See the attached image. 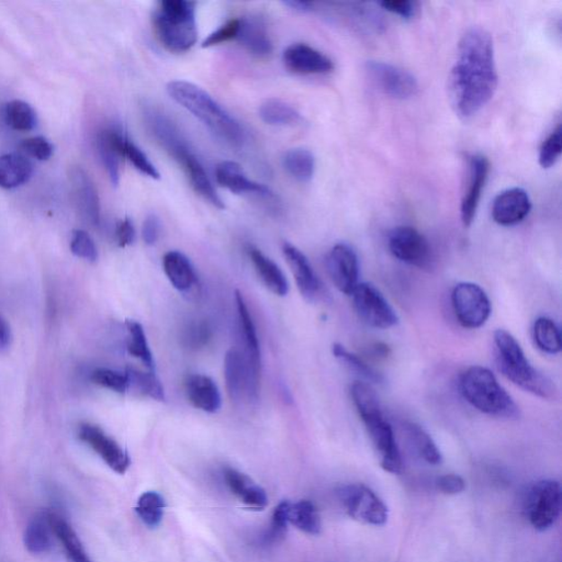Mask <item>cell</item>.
<instances>
[{
  "label": "cell",
  "mask_w": 562,
  "mask_h": 562,
  "mask_svg": "<svg viewBox=\"0 0 562 562\" xmlns=\"http://www.w3.org/2000/svg\"><path fill=\"white\" fill-rule=\"evenodd\" d=\"M196 6L187 0H163L156 6L152 16L154 33L169 52L185 53L197 43Z\"/></svg>",
  "instance_id": "obj_6"
},
{
  "label": "cell",
  "mask_w": 562,
  "mask_h": 562,
  "mask_svg": "<svg viewBox=\"0 0 562 562\" xmlns=\"http://www.w3.org/2000/svg\"><path fill=\"white\" fill-rule=\"evenodd\" d=\"M290 523L309 535L321 533L322 521L317 506L311 501L302 500L290 504Z\"/></svg>",
  "instance_id": "obj_38"
},
{
  "label": "cell",
  "mask_w": 562,
  "mask_h": 562,
  "mask_svg": "<svg viewBox=\"0 0 562 562\" xmlns=\"http://www.w3.org/2000/svg\"><path fill=\"white\" fill-rule=\"evenodd\" d=\"M78 438L88 445L115 473L124 474L131 465L129 454L97 425L80 424Z\"/></svg>",
  "instance_id": "obj_14"
},
{
  "label": "cell",
  "mask_w": 562,
  "mask_h": 562,
  "mask_svg": "<svg viewBox=\"0 0 562 562\" xmlns=\"http://www.w3.org/2000/svg\"><path fill=\"white\" fill-rule=\"evenodd\" d=\"M216 180L217 184L235 195H254L266 200H276L277 198L268 187L247 179L241 165L235 161H226L217 165Z\"/></svg>",
  "instance_id": "obj_21"
},
{
  "label": "cell",
  "mask_w": 562,
  "mask_h": 562,
  "mask_svg": "<svg viewBox=\"0 0 562 562\" xmlns=\"http://www.w3.org/2000/svg\"><path fill=\"white\" fill-rule=\"evenodd\" d=\"M161 235V222L155 215H149L145 217L143 226H142V237L146 245H154L159 241Z\"/></svg>",
  "instance_id": "obj_55"
},
{
  "label": "cell",
  "mask_w": 562,
  "mask_h": 562,
  "mask_svg": "<svg viewBox=\"0 0 562 562\" xmlns=\"http://www.w3.org/2000/svg\"><path fill=\"white\" fill-rule=\"evenodd\" d=\"M282 166L293 180L309 182L315 176V155L306 149H291L283 154Z\"/></svg>",
  "instance_id": "obj_35"
},
{
  "label": "cell",
  "mask_w": 562,
  "mask_h": 562,
  "mask_svg": "<svg viewBox=\"0 0 562 562\" xmlns=\"http://www.w3.org/2000/svg\"><path fill=\"white\" fill-rule=\"evenodd\" d=\"M212 338V328L206 321L194 322L185 328L182 334V343L187 348H204Z\"/></svg>",
  "instance_id": "obj_48"
},
{
  "label": "cell",
  "mask_w": 562,
  "mask_h": 562,
  "mask_svg": "<svg viewBox=\"0 0 562 562\" xmlns=\"http://www.w3.org/2000/svg\"><path fill=\"white\" fill-rule=\"evenodd\" d=\"M452 305L460 326L469 330L484 327L493 312L487 293L474 282H459L455 286Z\"/></svg>",
  "instance_id": "obj_10"
},
{
  "label": "cell",
  "mask_w": 562,
  "mask_h": 562,
  "mask_svg": "<svg viewBox=\"0 0 562 562\" xmlns=\"http://www.w3.org/2000/svg\"><path fill=\"white\" fill-rule=\"evenodd\" d=\"M125 135L116 129L101 131L97 139V148L101 161L107 170L111 184L118 186L120 182L121 160L124 159L123 146Z\"/></svg>",
  "instance_id": "obj_26"
},
{
  "label": "cell",
  "mask_w": 562,
  "mask_h": 562,
  "mask_svg": "<svg viewBox=\"0 0 562 562\" xmlns=\"http://www.w3.org/2000/svg\"><path fill=\"white\" fill-rule=\"evenodd\" d=\"M166 90L171 99L189 111L217 138L235 148L244 144L245 131L239 121L199 86L185 80H174L167 85Z\"/></svg>",
  "instance_id": "obj_3"
},
{
  "label": "cell",
  "mask_w": 562,
  "mask_h": 562,
  "mask_svg": "<svg viewBox=\"0 0 562 562\" xmlns=\"http://www.w3.org/2000/svg\"><path fill=\"white\" fill-rule=\"evenodd\" d=\"M135 227L130 217L118 222L115 227V239L120 247L133 245L135 241Z\"/></svg>",
  "instance_id": "obj_54"
},
{
  "label": "cell",
  "mask_w": 562,
  "mask_h": 562,
  "mask_svg": "<svg viewBox=\"0 0 562 562\" xmlns=\"http://www.w3.org/2000/svg\"><path fill=\"white\" fill-rule=\"evenodd\" d=\"M390 253L400 262L425 270L432 262V250L427 237L412 226L394 227L388 236Z\"/></svg>",
  "instance_id": "obj_11"
},
{
  "label": "cell",
  "mask_w": 562,
  "mask_h": 562,
  "mask_svg": "<svg viewBox=\"0 0 562 562\" xmlns=\"http://www.w3.org/2000/svg\"><path fill=\"white\" fill-rule=\"evenodd\" d=\"M180 165L185 170L191 187L197 194L212 206L217 207V209H225V202L217 195L214 185H212L209 177L206 173L204 166L201 165L196 155L192 153Z\"/></svg>",
  "instance_id": "obj_33"
},
{
  "label": "cell",
  "mask_w": 562,
  "mask_h": 562,
  "mask_svg": "<svg viewBox=\"0 0 562 562\" xmlns=\"http://www.w3.org/2000/svg\"><path fill=\"white\" fill-rule=\"evenodd\" d=\"M163 270L171 286L180 292H189L197 285V275L189 257L170 251L163 258Z\"/></svg>",
  "instance_id": "obj_29"
},
{
  "label": "cell",
  "mask_w": 562,
  "mask_h": 562,
  "mask_svg": "<svg viewBox=\"0 0 562 562\" xmlns=\"http://www.w3.org/2000/svg\"><path fill=\"white\" fill-rule=\"evenodd\" d=\"M332 352L333 355L336 356L339 362L345 364L349 371L356 373L357 376L362 377L367 383L381 384L383 382L382 373L374 371V369L372 366H369V364L364 362L361 356L349 352L345 346L342 345V344H333Z\"/></svg>",
  "instance_id": "obj_39"
},
{
  "label": "cell",
  "mask_w": 562,
  "mask_h": 562,
  "mask_svg": "<svg viewBox=\"0 0 562 562\" xmlns=\"http://www.w3.org/2000/svg\"><path fill=\"white\" fill-rule=\"evenodd\" d=\"M531 210L529 192L518 189H509L500 192L493 204V215L495 224L502 226H513L526 219Z\"/></svg>",
  "instance_id": "obj_20"
},
{
  "label": "cell",
  "mask_w": 562,
  "mask_h": 562,
  "mask_svg": "<svg viewBox=\"0 0 562 562\" xmlns=\"http://www.w3.org/2000/svg\"><path fill=\"white\" fill-rule=\"evenodd\" d=\"M283 255H285L288 265L290 267L293 277H295L298 290L307 300H316L322 290V283L315 270L309 262L307 256L300 250L290 243H285L282 246Z\"/></svg>",
  "instance_id": "obj_23"
},
{
  "label": "cell",
  "mask_w": 562,
  "mask_h": 562,
  "mask_svg": "<svg viewBox=\"0 0 562 562\" xmlns=\"http://www.w3.org/2000/svg\"><path fill=\"white\" fill-rule=\"evenodd\" d=\"M405 433H407L415 452L424 462L432 465H438L443 463V456L437 443L422 427L412 422L407 423L405 424Z\"/></svg>",
  "instance_id": "obj_36"
},
{
  "label": "cell",
  "mask_w": 562,
  "mask_h": 562,
  "mask_svg": "<svg viewBox=\"0 0 562 562\" xmlns=\"http://www.w3.org/2000/svg\"><path fill=\"white\" fill-rule=\"evenodd\" d=\"M5 121L13 130L28 133L37 126L38 118L34 109L23 100H12L4 111Z\"/></svg>",
  "instance_id": "obj_41"
},
{
  "label": "cell",
  "mask_w": 562,
  "mask_h": 562,
  "mask_svg": "<svg viewBox=\"0 0 562 562\" xmlns=\"http://www.w3.org/2000/svg\"><path fill=\"white\" fill-rule=\"evenodd\" d=\"M19 148L30 158L41 161L52 158L54 152L53 144L44 136L25 139L20 143Z\"/></svg>",
  "instance_id": "obj_50"
},
{
  "label": "cell",
  "mask_w": 562,
  "mask_h": 562,
  "mask_svg": "<svg viewBox=\"0 0 562 562\" xmlns=\"http://www.w3.org/2000/svg\"><path fill=\"white\" fill-rule=\"evenodd\" d=\"M123 154L124 158L128 160L141 174L148 176L152 180L161 179L160 171L156 169L155 165L152 163L144 152L142 151L138 145H135L133 141L126 138V136L124 142Z\"/></svg>",
  "instance_id": "obj_44"
},
{
  "label": "cell",
  "mask_w": 562,
  "mask_h": 562,
  "mask_svg": "<svg viewBox=\"0 0 562 562\" xmlns=\"http://www.w3.org/2000/svg\"><path fill=\"white\" fill-rule=\"evenodd\" d=\"M561 124L556 126L541 143L539 152V165L544 170L551 169L559 161L562 151Z\"/></svg>",
  "instance_id": "obj_45"
},
{
  "label": "cell",
  "mask_w": 562,
  "mask_h": 562,
  "mask_svg": "<svg viewBox=\"0 0 562 562\" xmlns=\"http://www.w3.org/2000/svg\"><path fill=\"white\" fill-rule=\"evenodd\" d=\"M378 5L387 12L397 14L405 20L417 17L419 10V3L410 2V0H384Z\"/></svg>",
  "instance_id": "obj_52"
},
{
  "label": "cell",
  "mask_w": 562,
  "mask_h": 562,
  "mask_svg": "<svg viewBox=\"0 0 562 562\" xmlns=\"http://www.w3.org/2000/svg\"><path fill=\"white\" fill-rule=\"evenodd\" d=\"M282 60L288 70L298 75H323L334 69L333 60L327 55L305 43L290 45Z\"/></svg>",
  "instance_id": "obj_17"
},
{
  "label": "cell",
  "mask_w": 562,
  "mask_h": 562,
  "mask_svg": "<svg viewBox=\"0 0 562 562\" xmlns=\"http://www.w3.org/2000/svg\"><path fill=\"white\" fill-rule=\"evenodd\" d=\"M339 500L349 518L358 523L382 526L388 521V506L367 485H346L339 491Z\"/></svg>",
  "instance_id": "obj_8"
},
{
  "label": "cell",
  "mask_w": 562,
  "mask_h": 562,
  "mask_svg": "<svg viewBox=\"0 0 562 562\" xmlns=\"http://www.w3.org/2000/svg\"><path fill=\"white\" fill-rule=\"evenodd\" d=\"M459 390L465 401L481 413L505 419L520 418L519 405L488 368L465 369L459 378Z\"/></svg>",
  "instance_id": "obj_5"
},
{
  "label": "cell",
  "mask_w": 562,
  "mask_h": 562,
  "mask_svg": "<svg viewBox=\"0 0 562 562\" xmlns=\"http://www.w3.org/2000/svg\"><path fill=\"white\" fill-rule=\"evenodd\" d=\"M236 41L253 57L265 59L272 53V42L267 25L261 17L250 16L240 19Z\"/></svg>",
  "instance_id": "obj_24"
},
{
  "label": "cell",
  "mask_w": 562,
  "mask_h": 562,
  "mask_svg": "<svg viewBox=\"0 0 562 562\" xmlns=\"http://www.w3.org/2000/svg\"><path fill=\"white\" fill-rule=\"evenodd\" d=\"M70 189L80 216L91 226L100 222V199L98 190L93 180L80 166H74L69 170Z\"/></svg>",
  "instance_id": "obj_19"
},
{
  "label": "cell",
  "mask_w": 562,
  "mask_h": 562,
  "mask_svg": "<svg viewBox=\"0 0 562 562\" xmlns=\"http://www.w3.org/2000/svg\"><path fill=\"white\" fill-rule=\"evenodd\" d=\"M290 504L283 501L273 511L270 530L263 538L266 545L278 543L285 536L288 524H290Z\"/></svg>",
  "instance_id": "obj_47"
},
{
  "label": "cell",
  "mask_w": 562,
  "mask_h": 562,
  "mask_svg": "<svg viewBox=\"0 0 562 562\" xmlns=\"http://www.w3.org/2000/svg\"><path fill=\"white\" fill-rule=\"evenodd\" d=\"M125 326L129 332L128 347H126L128 353L131 356L138 358L150 371H153L155 368L153 354L151 352L143 327L134 320H126Z\"/></svg>",
  "instance_id": "obj_42"
},
{
  "label": "cell",
  "mask_w": 562,
  "mask_h": 562,
  "mask_svg": "<svg viewBox=\"0 0 562 562\" xmlns=\"http://www.w3.org/2000/svg\"><path fill=\"white\" fill-rule=\"evenodd\" d=\"M260 116L268 125L297 126L303 123L300 113L281 99H267L261 105Z\"/></svg>",
  "instance_id": "obj_34"
},
{
  "label": "cell",
  "mask_w": 562,
  "mask_h": 562,
  "mask_svg": "<svg viewBox=\"0 0 562 562\" xmlns=\"http://www.w3.org/2000/svg\"><path fill=\"white\" fill-rule=\"evenodd\" d=\"M351 396L359 418L372 440L382 468L389 474H401L402 456L400 453L392 427L384 417L381 401L372 384L363 382H354L351 387Z\"/></svg>",
  "instance_id": "obj_2"
},
{
  "label": "cell",
  "mask_w": 562,
  "mask_h": 562,
  "mask_svg": "<svg viewBox=\"0 0 562 562\" xmlns=\"http://www.w3.org/2000/svg\"><path fill=\"white\" fill-rule=\"evenodd\" d=\"M91 382L97 386L109 389L116 393H125L129 390V379L126 373H120L109 368H97L91 373Z\"/></svg>",
  "instance_id": "obj_46"
},
{
  "label": "cell",
  "mask_w": 562,
  "mask_h": 562,
  "mask_svg": "<svg viewBox=\"0 0 562 562\" xmlns=\"http://www.w3.org/2000/svg\"><path fill=\"white\" fill-rule=\"evenodd\" d=\"M283 4H285V6L295 10V12L302 14L311 13L313 7H315V4L309 2H300V0H288V2H285Z\"/></svg>",
  "instance_id": "obj_57"
},
{
  "label": "cell",
  "mask_w": 562,
  "mask_h": 562,
  "mask_svg": "<svg viewBox=\"0 0 562 562\" xmlns=\"http://www.w3.org/2000/svg\"><path fill=\"white\" fill-rule=\"evenodd\" d=\"M562 493L558 481H538L529 490L525 502L526 515L536 530L553 528L561 512Z\"/></svg>",
  "instance_id": "obj_7"
},
{
  "label": "cell",
  "mask_w": 562,
  "mask_h": 562,
  "mask_svg": "<svg viewBox=\"0 0 562 562\" xmlns=\"http://www.w3.org/2000/svg\"><path fill=\"white\" fill-rule=\"evenodd\" d=\"M224 475L231 493H235L248 508L254 510L266 508L268 499L265 490L257 485L250 477L230 467L224 470Z\"/></svg>",
  "instance_id": "obj_27"
},
{
  "label": "cell",
  "mask_w": 562,
  "mask_h": 562,
  "mask_svg": "<svg viewBox=\"0 0 562 562\" xmlns=\"http://www.w3.org/2000/svg\"><path fill=\"white\" fill-rule=\"evenodd\" d=\"M493 341L496 364L506 379L536 397L556 399L558 390L555 382L530 363L512 334L505 330L495 331Z\"/></svg>",
  "instance_id": "obj_4"
},
{
  "label": "cell",
  "mask_w": 562,
  "mask_h": 562,
  "mask_svg": "<svg viewBox=\"0 0 562 562\" xmlns=\"http://www.w3.org/2000/svg\"><path fill=\"white\" fill-rule=\"evenodd\" d=\"M185 392L195 408L207 413H217L221 409L219 388L206 374H189L185 379Z\"/></svg>",
  "instance_id": "obj_25"
},
{
  "label": "cell",
  "mask_w": 562,
  "mask_h": 562,
  "mask_svg": "<svg viewBox=\"0 0 562 562\" xmlns=\"http://www.w3.org/2000/svg\"><path fill=\"white\" fill-rule=\"evenodd\" d=\"M240 29V19H231L229 22L221 25L215 32L207 35L205 41L202 42V48L216 47L222 43L232 41L236 39L237 32Z\"/></svg>",
  "instance_id": "obj_51"
},
{
  "label": "cell",
  "mask_w": 562,
  "mask_h": 562,
  "mask_svg": "<svg viewBox=\"0 0 562 562\" xmlns=\"http://www.w3.org/2000/svg\"><path fill=\"white\" fill-rule=\"evenodd\" d=\"M364 69L372 82L390 97L407 100L418 94V79L407 69L382 60H368Z\"/></svg>",
  "instance_id": "obj_12"
},
{
  "label": "cell",
  "mask_w": 562,
  "mask_h": 562,
  "mask_svg": "<svg viewBox=\"0 0 562 562\" xmlns=\"http://www.w3.org/2000/svg\"><path fill=\"white\" fill-rule=\"evenodd\" d=\"M490 161L483 154L470 156L467 176L460 202V217L465 227H469L477 215L481 197L489 179Z\"/></svg>",
  "instance_id": "obj_13"
},
{
  "label": "cell",
  "mask_w": 562,
  "mask_h": 562,
  "mask_svg": "<svg viewBox=\"0 0 562 562\" xmlns=\"http://www.w3.org/2000/svg\"><path fill=\"white\" fill-rule=\"evenodd\" d=\"M125 373L129 379V389H134L142 396L156 400V401H164L163 384L154 373L142 372L134 367L126 368Z\"/></svg>",
  "instance_id": "obj_40"
},
{
  "label": "cell",
  "mask_w": 562,
  "mask_h": 562,
  "mask_svg": "<svg viewBox=\"0 0 562 562\" xmlns=\"http://www.w3.org/2000/svg\"><path fill=\"white\" fill-rule=\"evenodd\" d=\"M327 267L334 286L344 295L351 296L359 283V261L354 248L338 243L328 253Z\"/></svg>",
  "instance_id": "obj_15"
},
{
  "label": "cell",
  "mask_w": 562,
  "mask_h": 562,
  "mask_svg": "<svg viewBox=\"0 0 562 562\" xmlns=\"http://www.w3.org/2000/svg\"><path fill=\"white\" fill-rule=\"evenodd\" d=\"M248 256H250L253 265L255 267L258 277L272 293L280 297L287 296L290 292V282H288L285 273L281 267L267 257L264 253L256 247H248Z\"/></svg>",
  "instance_id": "obj_28"
},
{
  "label": "cell",
  "mask_w": 562,
  "mask_h": 562,
  "mask_svg": "<svg viewBox=\"0 0 562 562\" xmlns=\"http://www.w3.org/2000/svg\"><path fill=\"white\" fill-rule=\"evenodd\" d=\"M533 338L535 345L541 352L549 354V355H557L561 352V331L558 324L553 318H539L534 323Z\"/></svg>",
  "instance_id": "obj_37"
},
{
  "label": "cell",
  "mask_w": 562,
  "mask_h": 562,
  "mask_svg": "<svg viewBox=\"0 0 562 562\" xmlns=\"http://www.w3.org/2000/svg\"><path fill=\"white\" fill-rule=\"evenodd\" d=\"M351 297L357 316L368 327L388 330L399 323L396 310L373 283L359 282Z\"/></svg>",
  "instance_id": "obj_9"
},
{
  "label": "cell",
  "mask_w": 562,
  "mask_h": 562,
  "mask_svg": "<svg viewBox=\"0 0 562 562\" xmlns=\"http://www.w3.org/2000/svg\"><path fill=\"white\" fill-rule=\"evenodd\" d=\"M13 334L10 330L9 324L5 320L4 317L0 315V352L5 351L12 344Z\"/></svg>",
  "instance_id": "obj_56"
},
{
  "label": "cell",
  "mask_w": 562,
  "mask_h": 562,
  "mask_svg": "<svg viewBox=\"0 0 562 562\" xmlns=\"http://www.w3.org/2000/svg\"><path fill=\"white\" fill-rule=\"evenodd\" d=\"M235 302L246 346V355L244 357L248 371H250L253 383L255 384L256 388L260 389L262 356L256 327L254 321H253L251 312L248 310L245 299L239 290L235 291Z\"/></svg>",
  "instance_id": "obj_22"
},
{
  "label": "cell",
  "mask_w": 562,
  "mask_h": 562,
  "mask_svg": "<svg viewBox=\"0 0 562 562\" xmlns=\"http://www.w3.org/2000/svg\"><path fill=\"white\" fill-rule=\"evenodd\" d=\"M70 251L82 260L95 263L98 260V250L93 237L84 230H75L70 240Z\"/></svg>",
  "instance_id": "obj_49"
},
{
  "label": "cell",
  "mask_w": 562,
  "mask_h": 562,
  "mask_svg": "<svg viewBox=\"0 0 562 562\" xmlns=\"http://www.w3.org/2000/svg\"><path fill=\"white\" fill-rule=\"evenodd\" d=\"M498 85L493 37L485 29H469L460 39L448 76V97L455 114L472 118L493 98Z\"/></svg>",
  "instance_id": "obj_1"
},
{
  "label": "cell",
  "mask_w": 562,
  "mask_h": 562,
  "mask_svg": "<svg viewBox=\"0 0 562 562\" xmlns=\"http://www.w3.org/2000/svg\"><path fill=\"white\" fill-rule=\"evenodd\" d=\"M33 175V165L23 154L0 156V189H14L25 184Z\"/></svg>",
  "instance_id": "obj_31"
},
{
  "label": "cell",
  "mask_w": 562,
  "mask_h": 562,
  "mask_svg": "<svg viewBox=\"0 0 562 562\" xmlns=\"http://www.w3.org/2000/svg\"><path fill=\"white\" fill-rule=\"evenodd\" d=\"M53 533L63 546L69 562H93L86 551L82 540L69 521L58 513L48 512Z\"/></svg>",
  "instance_id": "obj_30"
},
{
  "label": "cell",
  "mask_w": 562,
  "mask_h": 562,
  "mask_svg": "<svg viewBox=\"0 0 562 562\" xmlns=\"http://www.w3.org/2000/svg\"><path fill=\"white\" fill-rule=\"evenodd\" d=\"M164 509L163 496L154 491H149L140 496L135 512L146 526L156 528L163 520Z\"/></svg>",
  "instance_id": "obj_43"
},
{
  "label": "cell",
  "mask_w": 562,
  "mask_h": 562,
  "mask_svg": "<svg viewBox=\"0 0 562 562\" xmlns=\"http://www.w3.org/2000/svg\"><path fill=\"white\" fill-rule=\"evenodd\" d=\"M53 535L48 512L39 513L25 528L23 535L25 548L33 555L49 553L53 547Z\"/></svg>",
  "instance_id": "obj_32"
},
{
  "label": "cell",
  "mask_w": 562,
  "mask_h": 562,
  "mask_svg": "<svg viewBox=\"0 0 562 562\" xmlns=\"http://www.w3.org/2000/svg\"><path fill=\"white\" fill-rule=\"evenodd\" d=\"M145 121L156 142L180 164L192 154L179 126L169 116L161 111L149 109L145 113Z\"/></svg>",
  "instance_id": "obj_16"
},
{
  "label": "cell",
  "mask_w": 562,
  "mask_h": 562,
  "mask_svg": "<svg viewBox=\"0 0 562 562\" xmlns=\"http://www.w3.org/2000/svg\"><path fill=\"white\" fill-rule=\"evenodd\" d=\"M225 379L227 394L232 401H240L243 397H246L250 401H257L260 390L252 382L245 357L235 349L226 353Z\"/></svg>",
  "instance_id": "obj_18"
},
{
  "label": "cell",
  "mask_w": 562,
  "mask_h": 562,
  "mask_svg": "<svg viewBox=\"0 0 562 562\" xmlns=\"http://www.w3.org/2000/svg\"><path fill=\"white\" fill-rule=\"evenodd\" d=\"M437 487L443 494L457 495L464 493L465 481L458 474H444L437 480Z\"/></svg>",
  "instance_id": "obj_53"
}]
</instances>
